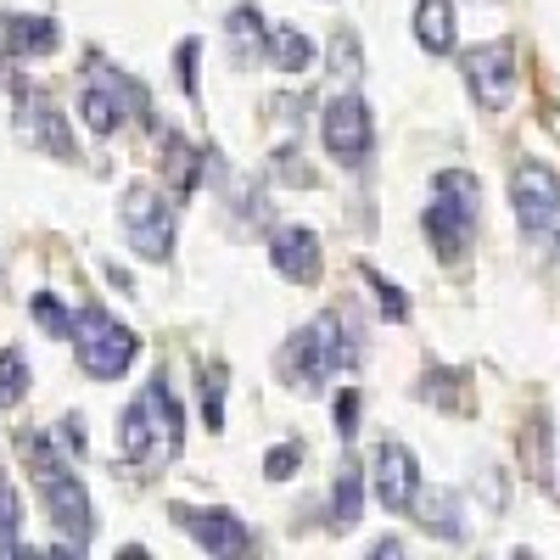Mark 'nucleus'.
Instances as JSON below:
<instances>
[{
	"label": "nucleus",
	"mask_w": 560,
	"mask_h": 560,
	"mask_svg": "<svg viewBox=\"0 0 560 560\" xmlns=\"http://www.w3.org/2000/svg\"><path fill=\"white\" fill-rule=\"evenodd\" d=\"M179 443H185V409L168 393V376H152L118 420V454L147 477H158L179 459Z\"/></svg>",
	"instance_id": "nucleus-1"
},
{
	"label": "nucleus",
	"mask_w": 560,
	"mask_h": 560,
	"mask_svg": "<svg viewBox=\"0 0 560 560\" xmlns=\"http://www.w3.org/2000/svg\"><path fill=\"white\" fill-rule=\"evenodd\" d=\"M18 448H23L28 471H34V482H39V499H45V516H51V527L68 538V549H84L90 533H96V510H90L84 482L62 465V454L51 448V438H45V432H23Z\"/></svg>",
	"instance_id": "nucleus-2"
},
{
	"label": "nucleus",
	"mask_w": 560,
	"mask_h": 560,
	"mask_svg": "<svg viewBox=\"0 0 560 560\" xmlns=\"http://www.w3.org/2000/svg\"><path fill=\"white\" fill-rule=\"evenodd\" d=\"M348 364H359V337L342 325V314H319L280 348V376L292 387H319L331 370H348Z\"/></svg>",
	"instance_id": "nucleus-3"
},
{
	"label": "nucleus",
	"mask_w": 560,
	"mask_h": 560,
	"mask_svg": "<svg viewBox=\"0 0 560 560\" xmlns=\"http://www.w3.org/2000/svg\"><path fill=\"white\" fill-rule=\"evenodd\" d=\"M73 342H79V370H84L90 382H118L124 370L135 364V353H140V337L129 331L124 319H113L102 303L79 308Z\"/></svg>",
	"instance_id": "nucleus-4"
},
{
	"label": "nucleus",
	"mask_w": 560,
	"mask_h": 560,
	"mask_svg": "<svg viewBox=\"0 0 560 560\" xmlns=\"http://www.w3.org/2000/svg\"><path fill=\"white\" fill-rule=\"evenodd\" d=\"M510 202H516L522 236L533 242V253L549 258L555 242H560V179H555V168L527 158L516 174H510Z\"/></svg>",
	"instance_id": "nucleus-5"
},
{
	"label": "nucleus",
	"mask_w": 560,
	"mask_h": 560,
	"mask_svg": "<svg viewBox=\"0 0 560 560\" xmlns=\"http://www.w3.org/2000/svg\"><path fill=\"white\" fill-rule=\"evenodd\" d=\"M147 90L129 73H118L113 62L90 57L84 62V96H79V118L90 124V135H113L124 118H147Z\"/></svg>",
	"instance_id": "nucleus-6"
},
{
	"label": "nucleus",
	"mask_w": 560,
	"mask_h": 560,
	"mask_svg": "<svg viewBox=\"0 0 560 560\" xmlns=\"http://www.w3.org/2000/svg\"><path fill=\"white\" fill-rule=\"evenodd\" d=\"M118 219H124V236L129 247L147 258V264H168L174 253V202L152 185H129L124 202H118Z\"/></svg>",
	"instance_id": "nucleus-7"
},
{
	"label": "nucleus",
	"mask_w": 560,
	"mask_h": 560,
	"mask_svg": "<svg viewBox=\"0 0 560 560\" xmlns=\"http://www.w3.org/2000/svg\"><path fill=\"white\" fill-rule=\"evenodd\" d=\"M459 73H465V84H471V102L482 113H504L510 96H516V51H510L504 39L471 45V51L459 57Z\"/></svg>",
	"instance_id": "nucleus-8"
},
{
	"label": "nucleus",
	"mask_w": 560,
	"mask_h": 560,
	"mask_svg": "<svg viewBox=\"0 0 560 560\" xmlns=\"http://www.w3.org/2000/svg\"><path fill=\"white\" fill-rule=\"evenodd\" d=\"M319 140H325V152H331L342 168H353V163H364L370 158V147H376V118H370V107H364V96H337L331 107H325V118H319Z\"/></svg>",
	"instance_id": "nucleus-9"
},
{
	"label": "nucleus",
	"mask_w": 560,
	"mask_h": 560,
	"mask_svg": "<svg viewBox=\"0 0 560 560\" xmlns=\"http://www.w3.org/2000/svg\"><path fill=\"white\" fill-rule=\"evenodd\" d=\"M18 135H23V147L34 152H51V158H73V135H68V118L51 107V96L34 84H18Z\"/></svg>",
	"instance_id": "nucleus-10"
},
{
	"label": "nucleus",
	"mask_w": 560,
	"mask_h": 560,
	"mask_svg": "<svg viewBox=\"0 0 560 560\" xmlns=\"http://www.w3.org/2000/svg\"><path fill=\"white\" fill-rule=\"evenodd\" d=\"M168 516H174V527H185V533H191L208 555H242L247 544H253V533L242 527V516H230V510H197V504H174L168 510Z\"/></svg>",
	"instance_id": "nucleus-11"
},
{
	"label": "nucleus",
	"mask_w": 560,
	"mask_h": 560,
	"mask_svg": "<svg viewBox=\"0 0 560 560\" xmlns=\"http://www.w3.org/2000/svg\"><path fill=\"white\" fill-rule=\"evenodd\" d=\"M376 493H382V504L393 510V516H409V510L420 504V465L404 443L376 448Z\"/></svg>",
	"instance_id": "nucleus-12"
},
{
	"label": "nucleus",
	"mask_w": 560,
	"mask_h": 560,
	"mask_svg": "<svg viewBox=\"0 0 560 560\" xmlns=\"http://www.w3.org/2000/svg\"><path fill=\"white\" fill-rule=\"evenodd\" d=\"M269 264L292 280V287H314L319 280V236L308 224H287V230H275V242H269Z\"/></svg>",
	"instance_id": "nucleus-13"
},
{
	"label": "nucleus",
	"mask_w": 560,
	"mask_h": 560,
	"mask_svg": "<svg viewBox=\"0 0 560 560\" xmlns=\"http://www.w3.org/2000/svg\"><path fill=\"white\" fill-rule=\"evenodd\" d=\"M420 224H427V236H432V247H438L443 258H459L465 247H471L477 213H471V208H459V202H448V197H438Z\"/></svg>",
	"instance_id": "nucleus-14"
},
{
	"label": "nucleus",
	"mask_w": 560,
	"mask_h": 560,
	"mask_svg": "<svg viewBox=\"0 0 560 560\" xmlns=\"http://www.w3.org/2000/svg\"><path fill=\"white\" fill-rule=\"evenodd\" d=\"M224 39H230V57L236 68H258L269 57V23L258 18V7H236L224 18Z\"/></svg>",
	"instance_id": "nucleus-15"
},
{
	"label": "nucleus",
	"mask_w": 560,
	"mask_h": 560,
	"mask_svg": "<svg viewBox=\"0 0 560 560\" xmlns=\"http://www.w3.org/2000/svg\"><path fill=\"white\" fill-rule=\"evenodd\" d=\"M454 34H459L454 0H415V39H420V51L448 57L454 51Z\"/></svg>",
	"instance_id": "nucleus-16"
},
{
	"label": "nucleus",
	"mask_w": 560,
	"mask_h": 560,
	"mask_svg": "<svg viewBox=\"0 0 560 560\" xmlns=\"http://www.w3.org/2000/svg\"><path fill=\"white\" fill-rule=\"evenodd\" d=\"M0 39L12 57H51L62 45V28L51 18H0Z\"/></svg>",
	"instance_id": "nucleus-17"
},
{
	"label": "nucleus",
	"mask_w": 560,
	"mask_h": 560,
	"mask_svg": "<svg viewBox=\"0 0 560 560\" xmlns=\"http://www.w3.org/2000/svg\"><path fill=\"white\" fill-rule=\"evenodd\" d=\"M202 163H208V152H197L191 140H179L174 129H163V168H168V191L185 202L197 191V179H202Z\"/></svg>",
	"instance_id": "nucleus-18"
},
{
	"label": "nucleus",
	"mask_w": 560,
	"mask_h": 560,
	"mask_svg": "<svg viewBox=\"0 0 560 560\" xmlns=\"http://www.w3.org/2000/svg\"><path fill=\"white\" fill-rule=\"evenodd\" d=\"M269 62L280 73H308L314 68V39L298 34L292 23H269Z\"/></svg>",
	"instance_id": "nucleus-19"
},
{
	"label": "nucleus",
	"mask_w": 560,
	"mask_h": 560,
	"mask_svg": "<svg viewBox=\"0 0 560 560\" xmlns=\"http://www.w3.org/2000/svg\"><path fill=\"white\" fill-rule=\"evenodd\" d=\"M420 398L438 404V409H454V415L471 409V387H465L459 370H427V382H420Z\"/></svg>",
	"instance_id": "nucleus-20"
},
{
	"label": "nucleus",
	"mask_w": 560,
	"mask_h": 560,
	"mask_svg": "<svg viewBox=\"0 0 560 560\" xmlns=\"http://www.w3.org/2000/svg\"><path fill=\"white\" fill-rule=\"evenodd\" d=\"M359 510H364V477H359V465H342L337 493H331V527L348 533L359 522Z\"/></svg>",
	"instance_id": "nucleus-21"
},
{
	"label": "nucleus",
	"mask_w": 560,
	"mask_h": 560,
	"mask_svg": "<svg viewBox=\"0 0 560 560\" xmlns=\"http://www.w3.org/2000/svg\"><path fill=\"white\" fill-rule=\"evenodd\" d=\"M28 398V359L23 348H0V409H18Z\"/></svg>",
	"instance_id": "nucleus-22"
},
{
	"label": "nucleus",
	"mask_w": 560,
	"mask_h": 560,
	"mask_svg": "<svg viewBox=\"0 0 560 560\" xmlns=\"http://www.w3.org/2000/svg\"><path fill=\"white\" fill-rule=\"evenodd\" d=\"M23 504H18V488L12 477L0 471V555H23Z\"/></svg>",
	"instance_id": "nucleus-23"
},
{
	"label": "nucleus",
	"mask_w": 560,
	"mask_h": 560,
	"mask_svg": "<svg viewBox=\"0 0 560 560\" xmlns=\"http://www.w3.org/2000/svg\"><path fill=\"white\" fill-rule=\"evenodd\" d=\"M420 527H427V533H438V538H465V522H459V499L443 488V493H432L427 499V516H420Z\"/></svg>",
	"instance_id": "nucleus-24"
},
{
	"label": "nucleus",
	"mask_w": 560,
	"mask_h": 560,
	"mask_svg": "<svg viewBox=\"0 0 560 560\" xmlns=\"http://www.w3.org/2000/svg\"><path fill=\"white\" fill-rule=\"evenodd\" d=\"M28 314H34V325H39L45 337H73V319H79V314H68L57 303V292H34L28 298Z\"/></svg>",
	"instance_id": "nucleus-25"
},
{
	"label": "nucleus",
	"mask_w": 560,
	"mask_h": 560,
	"mask_svg": "<svg viewBox=\"0 0 560 560\" xmlns=\"http://www.w3.org/2000/svg\"><path fill=\"white\" fill-rule=\"evenodd\" d=\"M432 185H438V197H448V202H459V208L482 213V185H477V174H465V168H443Z\"/></svg>",
	"instance_id": "nucleus-26"
},
{
	"label": "nucleus",
	"mask_w": 560,
	"mask_h": 560,
	"mask_svg": "<svg viewBox=\"0 0 560 560\" xmlns=\"http://www.w3.org/2000/svg\"><path fill=\"white\" fill-rule=\"evenodd\" d=\"M359 275L370 280V287H376V303H382V319H393V325H398V319H409V298H404V292L393 287V280H387L382 269H370V264H359Z\"/></svg>",
	"instance_id": "nucleus-27"
},
{
	"label": "nucleus",
	"mask_w": 560,
	"mask_h": 560,
	"mask_svg": "<svg viewBox=\"0 0 560 560\" xmlns=\"http://www.w3.org/2000/svg\"><path fill=\"white\" fill-rule=\"evenodd\" d=\"M197 57H202V39L191 34V39H179V51H174V79H179V90L197 102Z\"/></svg>",
	"instance_id": "nucleus-28"
},
{
	"label": "nucleus",
	"mask_w": 560,
	"mask_h": 560,
	"mask_svg": "<svg viewBox=\"0 0 560 560\" xmlns=\"http://www.w3.org/2000/svg\"><path fill=\"white\" fill-rule=\"evenodd\" d=\"M202 415H208L213 432H224V370H219V364L202 376Z\"/></svg>",
	"instance_id": "nucleus-29"
},
{
	"label": "nucleus",
	"mask_w": 560,
	"mask_h": 560,
	"mask_svg": "<svg viewBox=\"0 0 560 560\" xmlns=\"http://www.w3.org/2000/svg\"><path fill=\"white\" fill-rule=\"evenodd\" d=\"M298 465H303V443H280V448H269V454H264V471H269L275 482L298 477Z\"/></svg>",
	"instance_id": "nucleus-30"
},
{
	"label": "nucleus",
	"mask_w": 560,
	"mask_h": 560,
	"mask_svg": "<svg viewBox=\"0 0 560 560\" xmlns=\"http://www.w3.org/2000/svg\"><path fill=\"white\" fill-rule=\"evenodd\" d=\"M269 174H280V179H292V185H314V174L298 163V147H280L275 158H269Z\"/></svg>",
	"instance_id": "nucleus-31"
},
{
	"label": "nucleus",
	"mask_w": 560,
	"mask_h": 560,
	"mask_svg": "<svg viewBox=\"0 0 560 560\" xmlns=\"http://www.w3.org/2000/svg\"><path fill=\"white\" fill-rule=\"evenodd\" d=\"M331 68H337V73H359V39H353V28L337 34V45H331Z\"/></svg>",
	"instance_id": "nucleus-32"
},
{
	"label": "nucleus",
	"mask_w": 560,
	"mask_h": 560,
	"mask_svg": "<svg viewBox=\"0 0 560 560\" xmlns=\"http://www.w3.org/2000/svg\"><path fill=\"white\" fill-rule=\"evenodd\" d=\"M359 432V393L348 387L342 398H337V438H353Z\"/></svg>",
	"instance_id": "nucleus-33"
},
{
	"label": "nucleus",
	"mask_w": 560,
	"mask_h": 560,
	"mask_svg": "<svg viewBox=\"0 0 560 560\" xmlns=\"http://www.w3.org/2000/svg\"><path fill=\"white\" fill-rule=\"evenodd\" d=\"M57 438H62V448H68V454H84V427H79V415H68V420H62V432H57Z\"/></svg>",
	"instance_id": "nucleus-34"
}]
</instances>
